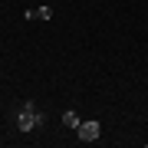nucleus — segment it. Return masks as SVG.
<instances>
[{
	"label": "nucleus",
	"instance_id": "1",
	"mask_svg": "<svg viewBox=\"0 0 148 148\" xmlns=\"http://www.w3.org/2000/svg\"><path fill=\"white\" fill-rule=\"evenodd\" d=\"M43 122H46V115H43V112H36V106H33V102H23V106L16 109V128H20V132H33V128L43 125Z\"/></svg>",
	"mask_w": 148,
	"mask_h": 148
},
{
	"label": "nucleus",
	"instance_id": "2",
	"mask_svg": "<svg viewBox=\"0 0 148 148\" xmlns=\"http://www.w3.org/2000/svg\"><path fill=\"white\" fill-rule=\"evenodd\" d=\"M99 135H102V125L95 119L79 122V128H76V138H79V142H99Z\"/></svg>",
	"mask_w": 148,
	"mask_h": 148
},
{
	"label": "nucleus",
	"instance_id": "3",
	"mask_svg": "<svg viewBox=\"0 0 148 148\" xmlns=\"http://www.w3.org/2000/svg\"><path fill=\"white\" fill-rule=\"evenodd\" d=\"M79 122H82V119H79V112H73V109L63 112V125H66V128H79Z\"/></svg>",
	"mask_w": 148,
	"mask_h": 148
},
{
	"label": "nucleus",
	"instance_id": "4",
	"mask_svg": "<svg viewBox=\"0 0 148 148\" xmlns=\"http://www.w3.org/2000/svg\"><path fill=\"white\" fill-rule=\"evenodd\" d=\"M36 20H53V10L49 7H36Z\"/></svg>",
	"mask_w": 148,
	"mask_h": 148
}]
</instances>
